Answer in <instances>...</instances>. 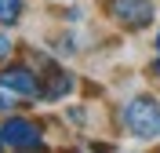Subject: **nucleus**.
<instances>
[{"label":"nucleus","instance_id":"nucleus-1","mask_svg":"<svg viewBox=\"0 0 160 153\" xmlns=\"http://www.w3.org/2000/svg\"><path fill=\"white\" fill-rule=\"evenodd\" d=\"M124 124L128 131L142 142H153L160 139V99L153 95H135V99L124 106Z\"/></svg>","mask_w":160,"mask_h":153},{"label":"nucleus","instance_id":"nucleus-2","mask_svg":"<svg viewBox=\"0 0 160 153\" xmlns=\"http://www.w3.org/2000/svg\"><path fill=\"white\" fill-rule=\"evenodd\" d=\"M106 8H109V15L124 26V29H146V26H153V18H157L153 0H109Z\"/></svg>","mask_w":160,"mask_h":153},{"label":"nucleus","instance_id":"nucleus-3","mask_svg":"<svg viewBox=\"0 0 160 153\" xmlns=\"http://www.w3.org/2000/svg\"><path fill=\"white\" fill-rule=\"evenodd\" d=\"M0 135H4V146H11V150H37L44 142V131L26 117H8L0 124Z\"/></svg>","mask_w":160,"mask_h":153},{"label":"nucleus","instance_id":"nucleus-4","mask_svg":"<svg viewBox=\"0 0 160 153\" xmlns=\"http://www.w3.org/2000/svg\"><path fill=\"white\" fill-rule=\"evenodd\" d=\"M0 88H8V91L22 95V99H29V102L44 99V88H40V80L33 77V69L29 66H18V62L0 69Z\"/></svg>","mask_w":160,"mask_h":153},{"label":"nucleus","instance_id":"nucleus-5","mask_svg":"<svg viewBox=\"0 0 160 153\" xmlns=\"http://www.w3.org/2000/svg\"><path fill=\"white\" fill-rule=\"evenodd\" d=\"M69 91H73V77L66 69H58V66H51L48 69V84H44V99L58 102V99H66Z\"/></svg>","mask_w":160,"mask_h":153},{"label":"nucleus","instance_id":"nucleus-6","mask_svg":"<svg viewBox=\"0 0 160 153\" xmlns=\"http://www.w3.org/2000/svg\"><path fill=\"white\" fill-rule=\"evenodd\" d=\"M22 11H26V0H0V26H18Z\"/></svg>","mask_w":160,"mask_h":153},{"label":"nucleus","instance_id":"nucleus-7","mask_svg":"<svg viewBox=\"0 0 160 153\" xmlns=\"http://www.w3.org/2000/svg\"><path fill=\"white\" fill-rule=\"evenodd\" d=\"M8 55H11V40L0 33V59H8Z\"/></svg>","mask_w":160,"mask_h":153},{"label":"nucleus","instance_id":"nucleus-8","mask_svg":"<svg viewBox=\"0 0 160 153\" xmlns=\"http://www.w3.org/2000/svg\"><path fill=\"white\" fill-rule=\"evenodd\" d=\"M11 106H15V99H4L0 95V113H11Z\"/></svg>","mask_w":160,"mask_h":153},{"label":"nucleus","instance_id":"nucleus-9","mask_svg":"<svg viewBox=\"0 0 160 153\" xmlns=\"http://www.w3.org/2000/svg\"><path fill=\"white\" fill-rule=\"evenodd\" d=\"M157 51H160V29H157Z\"/></svg>","mask_w":160,"mask_h":153},{"label":"nucleus","instance_id":"nucleus-10","mask_svg":"<svg viewBox=\"0 0 160 153\" xmlns=\"http://www.w3.org/2000/svg\"><path fill=\"white\" fill-rule=\"evenodd\" d=\"M0 146H4V135H0Z\"/></svg>","mask_w":160,"mask_h":153}]
</instances>
